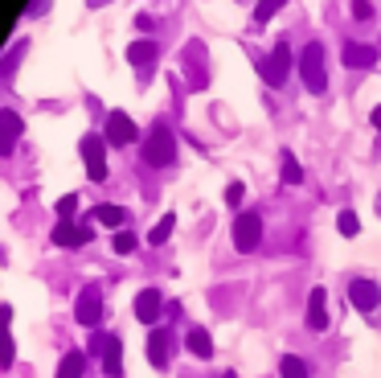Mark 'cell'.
I'll return each instance as SVG.
<instances>
[{
    "instance_id": "cell-15",
    "label": "cell",
    "mask_w": 381,
    "mask_h": 378,
    "mask_svg": "<svg viewBox=\"0 0 381 378\" xmlns=\"http://www.w3.org/2000/svg\"><path fill=\"white\" fill-rule=\"evenodd\" d=\"M185 345H189V354H193V358H213V337L205 329H189Z\"/></svg>"
},
{
    "instance_id": "cell-1",
    "label": "cell",
    "mask_w": 381,
    "mask_h": 378,
    "mask_svg": "<svg viewBox=\"0 0 381 378\" xmlns=\"http://www.w3.org/2000/svg\"><path fill=\"white\" fill-rule=\"evenodd\" d=\"M299 74H303V87L312 94L328 91V70H324V46L320 42H307L299 54Z\"/></svg>"
},
{
    "instance_id": "cell-7",
    "label": "cell",
    "mask_w": 381,
    "mask_h": 378,
    "mask_svg": "<svg viewBox=\"0 0 381 378\" xmlns=\"http://www.w3.org/2000/svg\"><path fill=\"white\" fill-rule=\"evenodd\" d=\"M164 317V296L156 292V288H144L139 296H135V321H144V325H156Z\"/></svg>"
},
{
    "instance_id": "cell-28",
    "label": "cell",
    "mask_w": 381,
    "mask_h": 378,
    "mask_svg": "<svg viewBox=\"0 0 381 378\" xmlns=\"http://www.w3.org/2000/svg\"><path fill=\"white\" fill-rule=\"evenodd\" d=\"M242 197H246V186H242V181L226 186V206H234V210H238V206H242Z\"/></svg>"
},
{
    "instance_id": "cell-24",
    "label": "cell",
    "mask_w": 381,
    "mask_h": 378,
    "mask_svg": "<svg viewBox=\"0 0 381 378\" xmlns=\"http://www.w3.org/2000/svg\"><path fill=\"white\" fill-rule=\"evenodd\" d=\"M127 58H131L135 66H148V62L156 58V46H152V42H135V46L127 49Z\"/></svg>"
},
{
    "instance_id": "cell-26",
    "label": "cell",
    "mask_w": 381,
    "mask_h": 378,
    "mask_svg": "<svg viewBox=\"0 0 381 378\" xmlns=\"http://www.w3.org/2000/svg\"><path fill=\"white\" fill-rule=\"evenodd\" d=\"M135 243H139V238L131 235V231H119V235L111 238V247H115V255H131V251H135Z\"/></svg>"
},
{
    "instance_id": "cell-8",
    "label": "cell",
    "mask_w": 381,
    "mask_h": 378,
    "mask_svg": "<svg viewBox=\"0 0 381 378\" xmlns=\"http://www.w3.org/2000/svg\"><path fill=\"white\" fill-rule=\"evenodd\" d=\"M348 300H353L361 313H373V309L381 304V288L373 280H353L348 284Z\"/></svg>"
},
{
    "instance_id": "cell-4",
    "label": "cell",
    "mask_w": 381,
    "mask_h": 378,
    "mask_svg": "<svg viewBox=\"0 0 381 378\" xmlns=\"http://www.w3.org/2000/svg\"><path fill=\"white\" fill-rule=\"evenodd\" d=\"M258 243H262V218H258L254 210H242V214L234 218V247H238L242 255H251Z\"/></svg>"
},
{
    "instance_id": "cell-11",
    "label": "cell",
    "mask_w": 381,
    "mask_h": 378,
    "mask_svg": "<svg viewBox=\"0 0 381 378\" xmlns=\"http://www.w3.org/2000/svg\"><path fill=\"white\" fill-rule=\"evenodd\" d=\"M83 156H86V169H90V181H107V156H103V140L99 136L83 140Z\"/></svg>"
},
{
    "instance_id": "cell-25",
    "label": "cell",
    "mask_w": 381,
    "mask_h": 378,
    "mask_svg": "<svg viewBox=\"0 0 381 378\" xmlns=\"http://www.w3.org/2000/svg\"><path fill=\"white\" fill-rule=\"evenodd\" d=\"M12 136H17V120L12 115H0V152L12 148Z\"/></svg>"
},
{
    "instance_id": "cell-17",
    "label": "cell",
    "mask_w": 381,
    "mask_h": 378,
    "mask_svg": "<svg viewBox=\"0 0 381 378\" xmlns=\"http://www.w3.org/2000/svg\"><path fill=\"white\" fill-rule=\"evenodd\" d=\"M12 309H0V366H12V337H8Z\"/></svg>"
},
{
    "instance_id": "cell-23",
    "label": "cell",
    "mask_w": 381,
    "mask_h": 378,
    "mask_svg": "<svg viewBox=\"0 0 381 378\" xmlns=\"http://www.w3.org/2000/svg\"><path fill=\"white\" fill-rule=\"evenodd\" d=\"M337 227H340V235H344V238H357V235H361V218H357L353 210H340Z\"/></svg>"
},
{
    "instance_id": "cell-5",
    "label": "cell",
    "mask_w": 381,
    "mask_h": 378,
    "mask_svg": "<svg viewBox=\"0 0 381 378\" xmlns=\"http://www.w3.org/2000/svg\"><path fill=\"white\" fill-rule=\"evenodd\" d=\"M74 317H78V325H86V329H94L103 321V292H99V284H86L83 292H78Z\"/></svg>"
},
{
    "instance_id": "cell-6",
    "label": "cell",
    "mask_w": 381,
    "mask_h": 378,
    "mask_svg": "<svg viewBox=\"0 0 381 378\" xmlns=\"http://www.w3.org/2000/svg\"><path fill=\"white\" fill-rule=\"evenodd\" d=\"M172 354H176V337L169 329H152V337H148V362L156 370H169Z\"/></svg>"
},
{
    "instance_id": "cell-29",
    "label": "cell",
    "mask_w": 381,
    "mask_h": 378,
    "mask_svg": "<svg viewBox=\"0 0 381 378\" xmlns=\"http://www.w3.org/2000/svg\"><path fill=\"white\" fill-rule=\"evenodd\" d=\"M353 17H357V21H369V17H373V4H369V0H353Z\"/></svg>"
},
{
    "instance_id": "cell-21",
    "label": "cell",
    "mask_w": 381,
    "mask_h": 378,
    "mask_svg": "<svg viewBox=\"0 0 381 378\" xmlns=\"http://www.w3.org/2000/svg\"><path fill=\"white\" fill-rule=\"evenodd\" d=\"M283 4H287V0H258V4H254V25H266Z\"/></svg>"
},
{
    "instance_id": "cell-16",
    "label": "cell",
    "mask_w": 381,
    "mask_h": 378,
    "mask_svg": "<svg viewBox=\"0 0 381 378\" xmlns=\"http://www.w3.org/2000/svg\"><path fill=\"white\" fill-rule=\"evenodd\" d=\"M83 375H86V354L83 350H70L62 358V366H58V378H83Z\"/></svg>"
},
{
    "instance_id": "cell-20",
    "label": "cell",
    "mask_w": 381,
    "mask_h": 378,
    "mask_svg": "<svg viewBox=\"0 0 381 378\" xmlns=\"http://www.w3.org/2000/svg\"><path fill=\"white\" fill-rule=\"evenodd\" d=\"M279 375L283 378H307V366H303V358L287 354V358H279Z\"/></svg>"
},
{
    "instance_id": "cell-3",
    "label": "cell",
    "mask_w": 381,
    "mask_h": 378,
    "mask_svg": "<svg viewBox=\"0 0 381 378\" xmlns=\"http://www.w3.org/2000/svg\"><path fill=\"white\" fill-rule=\"evenodd\" d=\"M291 46L287 42H275V49H271V58L262 62V83H271V87H283L287 83V74H291Z\"/></svg>"
},
{
    "instance_id": "cell-2",
    "label": "cell",
    "mask_w": 381,
    "mask_h": 378,
    "mask_svg": "<svg viewBox=\"0 0 381 378\" xmlns=\"http://www.w3.org/2000/svg\"><path fill=\"white\" fill-rule=\"evenodd\" d=\"M172 156H176V140H172V132L164 124H156L152 136H148V144H144V161L160 169V165H172Z\"/></svg>"
},
{
    "instance_id": "cell-9",
    "label": "cell",
    "mask_w": 381,
    "mask_h": 378,
    "mask_svg": "<svg viewBox=\"0 0 381 378\" xmlns=\"http://www.w3.org/2000/svg\"><path fill=\"white\" fill-rule=\"evenodd\" d=\"M340 62H344V66H353V70H369V66L378 62V49L365 46V42H344V49H340Z\"/></svg>"
},
{
    "instance_id": "cell-31",
    "label": "cell",
    "mask_w": 381,
    "mask_h": 378,
    "mask_svg": "<svg viewBox=\"0 0 381 378\" xmlns=\"http://www.w3.org/2000/svg\"><path fill=\"white\" fill-rule=\"evenodd\" d=\"M221 378H238V375H221Z\"/></svg>"
},
{
    "instance_id": "cell-22",
    "label": "cell",
    "mask_w": 381,
    "mask_h": 378,
    "mask_svg": "<svg viewBox=\"0 0 381 378\" xmlns=\"http://www.w3.org/2000/svg\"><path fill=\"white\" fill-rule=\"evenodd\" d=\"M172 227H176V218H172V214H164V218H160V222L152 227V235H148V243H152V247H160V243H169Z\"/></svg>"
},
{
    "instance_id": "cell-19",
    "label": "cell",
    "mask_w": 381,
    "mask_h": 378,
    "mask_svg": "<svg viewBox=\"0 0 381 378\" xmlns=\"http://www.w3.org/2000/svg\"><path fill=\"white\" fill-rule=\"evenodd\" d=\"M94 218H99L103 227H119V231H124V222H127V214L119 206H94Z\"/></svg>"
},
{
    "instance_id": "cell-10",
    "label": "cell",
    "mask_w": 381,
    "mask_h": 378,
    "mask_svg": "<svg viewBox=\"0 0 381 378\" xmlns=\"http://www.w3.org/2000/svg\"><path fill=\"white\" fill-rule=\"evenodd\" d=\"M307 329H328V292L324 288H312V296H307Z\"/></svg>"
},
{
    "instance_id": "cell-12",
    "label": "cell",
    "mask_w": 381,
    "mask_h": 378,
    "mask_svg": "<svg viewBox=\"0 0 381 378\" xmlns=\"http://www.w3.org/2000/svg\"><path fill=\"white\" fill-rule=\"evenodd\" d=\"M90 238H94V231H90V227H74V222H58V227H53V243H58V247H83V243H90Z\"/></svg>"
},
{
    "instance_id": "cell-14",
    "label": "cell",
    "mask_w": 381,
    "mask_h": 378,
    "mask_svg": "<svg viewBox=\"0 0 381 378\" xmlns=\"http://www.w3.org/2000/svg\"><path fill=\"white\" fill-rule=\"evenodd\" d=\"M107 140L111 144H131L135 140V124L127 120L124 111H115V115L107 120Z\"/></svg>"
},
{
    "instance_id": "cell-18",
    "label": "cell",
    "mask_w": 381,
    "mask_h": 378,
    "mask_svg": "<svg viewBox=\"0 0 381 378\" xmlns=\"http://www.w3.org/2000/svg\"><path fill=\"white\" fill-rule=\"evenodd\" d=\"M279 165H283V181H287V186H299V181H303V169H299L296 152L283 148V152H279Z\"/></svg>"
},
{
    "instance_id": "cell-30",
    "label": "cell",
    "mask_w": 381,
    "mask_h": 378,
    "mask_svg": "<svg viewBox=\"0 0 381 378\" xmlns=\"http://www.w3.org/2000/svg\"><path fill=\"white\" fill-rule=\"evenodd\" d=\"M373 128L381 132V107H373Z\"/></svg>"
},
{
    "instance_id": "cell-27",
    "label": "cell",
    "mask_w": 381,
    "mask_h": 378,
    "mask_svg": "<svg viewBox=\"0 0 381 378\" xmlns=\"http://www.w3.org/2000/svg\"><path fill=\"white\" fill-rule=\"evenodd\" d=\"M74 210H78V197H74V193H66V197L58 202V222H70V218H74Z\"/></svg>"
},
{
    "instance_id": "cell-13",
    "label": "cell",
    "mask_w": 381,
    "mask_h": 378,
    "mask_svg": "<svg viewBox=\"0 0 381 378\" xmlns=\"http://www.w3.org/2000/svg\"><path fill=\"white\" fill-rule=\"evenodd\" d=\"M103 375L107 378L124 375V341L115 333H107V345H103Z\"/></svg>"
}]
</instances>
